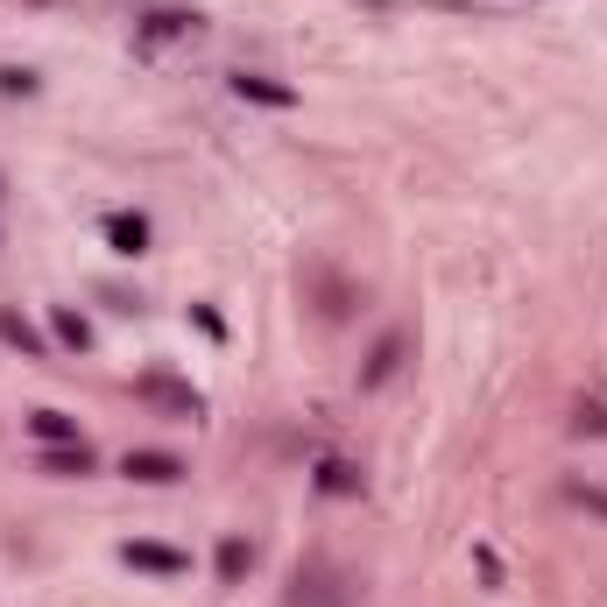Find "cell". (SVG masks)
I'll return each instance as SVG.
<instances>
[{
    "label": "cell",
    "mask_w": 607,
    "mask_h": 607,
    "mask_svg": "<svg viewBox=\"0 0 607 607\" xmlns=\"http://www.w3.org/2000/svg\"><path fill=\"white\" fill-rule=\"evenodd\" d=\"M106 240H113L121 255H142V248H148V219H142V213H113V219H106Z\"/></svg>",
    "instance_id": "obj_7"
},
{
    "label": "cell",
    "mask_w": 607,
    "mask_h": 607,
    "mask_svg": "<svg viewBox=\"0 0 607 607\" xmlns=\"http://www.w3.org/2000/svg\"><path fill=\"white\" fill-rule=\"evenodd\" d=\"M135 395H142V403H156V410H169V416H184V424H192V416L205 410L192 382H177V374H156V368H148L142 382H135Z\"/></svg>",
    "instance_id": "obj_1"
},
{
    "label": "cell",
    "mask_w": 607,
    "mask_h": 607,
    "mask_svg": "<svg viewBox=\"0 0 607 607\" xmlns=\"http://www.w3.org/2000/svg\"><path fill=\"white\" fill-rule=\"evenodd\" d=\"M579 431H607V410L600 403H579Z\"/></svg>",
    "instance_id": "obj_15"
},
{
    "label": "cell",
    "mask_w": 607,
    "mask_h": 607,
    "mask_svg": "<svg viewBox=\"0 0 607 607\" xmlns=\"http://www.w3.org/2000/svg\"><path fill=\"white\" fill-rule=\"evenodd\" d=\"M318 487H326V495H360V466H347V460H318Z\"/></svg>",
    "instance_id": "obj_9"
},
{
    "label": "cell",
    "mask_w": 607,
    "mask_h": 607,
    "mask_svg": "<svg viewBox=\"0 0 607 607\" xmlns=\"http://www.w3.org/2000/svg\"><path fill=\"white\" fill-rule=\"evenodd\" d=\"M205 22L198 14H177V8H163V14H148V35H198Z\"/></svg>",
    "instance_id": "obj_12"
},
{
    "label": "cell",
    "mask_w": 607,
    "mask_h": 607,
    "mask_svg": "<svg viewBox=\"0 0 607 607\" xmlns=\"http://www.w3.org/2000/svg\"><path fill=\"white\" fill-rule=\"evenodd\" d=\"M121 558L142 565V573H156V579H184V573H192V552H169V544H148V537H135Z\"/></svg>",
    "instance_id": "obj_2"
},
{
    "label": "cell",
    "mask_w": 607,
    "mask_h": 607,
    "mask_svg": "<svg viewBox=\"0 0 607 607\" xmlns=\"http://www.w3.org/2000/svg\"><path fill=\"white\" fill-rule=\"evenodd\" d=\"M248 565H255V552H248L240 537H226V544H219V579H226V586H240V579H248Z\"/></svg>",
    "instance_id": "obj_10"
},
{
    "label": "cell",
    "mask_w": 607,
    "mask_h": 607,
    "mask_svg": "<svg viewBox=\"0 0 607 607\" xmlns=\"http://www.w3.org/2000/svg\"><path fill=\"white\" fill-rule=\"evenodd\" d=\"M0 332H8V339H14V347H22L29 360H43V353H50V347H43V332H35L22 311H8V318H0Z\"/></svg>",
    "instance_id": "obj_11"
},
{
    "label": "cell",
    "mask_w": 607,
    "mask_h": 607,
    "mask_svg": "<svg viewBox=\"0 0 607 607\" xmlns=\"http://www.w3.org/2000/svg\"><path fill=\"white\" fill-rule=\"evenodd\" d=\"M121 473L142 481V487H169V481H184V460H177V452H127Z\"/></svg>",
    "instance_id": "obj_3"
},
{
    "label": "cell",
    "mask_w": 607,
    "mask_h": 607,
    "mask_svg": "<svg viewBox=\"0 0 607 607\" xmlns=\"http://www.w3.org/2000/svg\"><path fill=\"white\" fill-rule=\"evenodd\" d=\"M573 502H579V508H594V516H607V487H586V481H579V487H573Z\"/></svg>",
    "instance_id": "obj_14"
},
{
    "label": "cell",
    "mask_w": 607,
    "mask_h": 607,
    "mask_svg": "<svg viewBox=\"0 0 607 607\" xmlns=\"http://www.w3.org/2000/svg\"><path fill=\"white\" fill-rule=\"evenodd\" d=\"M29 431H35L43 445H79V424H71L64 410H35V416H29Z\"/></svg>",
    "instance_id": "obj_8"
},
{
    "label": "cell",
    "mask_w": 607,
    "mask_h": 607,
    "mask_svg": "<svg viewBox=\"0 0 607 607\" xmlns=\"http://www.w3.org/2000/svg\"><path fill=\"white\" fill-rule=\"evenodd\" d=\"M50 326H56V339H64V347H79V353L92 347V332H85V318H79V311H56Z\"/></svg>",
    "instance_id": "obj_13"
},
{
    "label": "cell",
    "mask_w": 607,
    "mask_h": 607,
    "mask_svg": "<svg viewBox=\"0 0 607 607\" xmlns=\"http://www.w3.org/2000/svg\"><path fill=\"white\" fill-rule=\"evenodd\" d=\"M234 92H240V100H255V106H297V92L282 79H269V71H234Z\"/></svg>",
    "instance_id": "obj_4"
},
{
    "label": "cell",
    "mask_w": 607,
    "mask_h": 607,
    "mask_svg": "<svg viewBox=\"0 0 607 607\" xmlns=\"http://www.w3.org/2000/svg\"><path fill=\"white\" fill-rule=\"evenodd\" d=\"M43 473H56V481H85L92 473V445L79 439V445H43V460H35Z\"/></svg>",
    "instance_id": "obj_5"
},
{
    "label": "cell",
    "mask_w": 607,
    "mask_h": 607,
    "mask_svg": "<svg viewBox=\"0 0 607 607\" xmlns=\"http://www.w3.org/2000/svg\"><path fill=\"white\" fill-rule=\"evenodd\" d=\"M403 353H410V332H389L382 347L368 353V368H360V382H368V389H374V382H389V374L403 368Z\"/></svg>",
    "instance_id": "obj_6"
}]
</instances>
